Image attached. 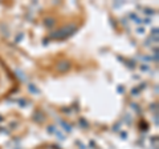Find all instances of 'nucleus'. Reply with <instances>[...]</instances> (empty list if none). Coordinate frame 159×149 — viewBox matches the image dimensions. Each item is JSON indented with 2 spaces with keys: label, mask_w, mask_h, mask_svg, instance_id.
Here are the masks:
<instances>
[{
  "label": "nucleus",
  "mask_w": 159,
  "mask_h": 149,
  "mask_svg": "<svg viewBox=\"0 0 159 149\" xmlns=\"http://www.w3.org/2000/svg\"><path fill=\"white\" fill-rule=\"evenodd\" d=\"M20 81L16 73L8 65L7 61L0 56V103L11 97L19 91Z\"/></svg>",
  "instance_id": "1"
},
{
  "label": "nucleus",
  "mask_w": 159,
  "mask_h": 149,
  "mask_svg": "<svg viewBox=\"0 0 159 149\" xmlns=\"http://www.w3.org/2000/svg\"><path fill=\"white\" fill-rule=\"evenodd\" d=\"M32 149H62V148L53 142H41V144H39V145L33 147Z\"/></svg>",
  "instance_id": "2"
}]
</instances>
